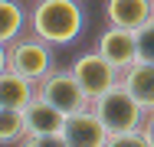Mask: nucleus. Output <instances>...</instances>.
<instances>
[{"instance_id": "9d476101", "label": "nucleus", "mask_w": 154, "mask_h": 147, "mask_svg": "<svg viewBox=\"0 0 154 147\" xmlns=\"http://www.w3.org/2000/svg\"><path fill=\"white\" fill-rule=\"evenodd\" d=\"M122 85L128 88L148 111H154V62L138 59L134 65L122 69Z\"/></svg>"}, {"instance_id": "20e7f679", "label": "nucleus", "mask_w": 154, "mask_h": 147, "mask_svg": "<svg viewBox=\"0 0 154 147\" xmlns=\"http://www.w3.org/2000/svg\"><path fill=\"white\" fill-rule=\"evenodd\" d=\"M36 92H39L49 105H56L62 115H75V111L92 108V95L82 88V82L75 79L72 69H69V72H56V69H53L46 79L36 82Z\"/></svg>"}, {"instance_id": "7ed1b4c3", "label": "nucleus", "mask_w": 154, "mask_h": 147, "mask_svg": "<svg viewBox=\"0 0 154 147\" xmlns=\"http://www.w3.org/2000/svg\"><path fill=\"white\" fill-rule=\"evenodd\" d=\"M7 56H10V69L26 75L33 82L46 79L53 69H56V59H53V43H46L43 36H17L10 46H7Z\"/></svg>"}, {"instance_id": "1a4fd4ad", "label": "nucleus", "mask_w": 154, "mask_h": 147, "mask_svg": "<svg viewBox=\"0 0 154 147\" xmlns=\"http://www.w3.org/2000/svg\"><path fill=\"white\" fill-rule=\"evenodd\" d=\"M154 16V0H105V20L108 26L141 29Z\"/></svg>"}, {"instance_id": "6e6552de", "label": "nucleus", "mask_w": 154, "mask_h": 147, "mask_svg": "<svg viewBox=\"0 0 154 147\" xmlns=\"http://www.w3.org/2000/svg\"><path fill=\"white\" fill-rule=\"evenodd\" d=\"M23 118H26V131L30 134H39V137H62V124H66V115H62L56 105H49L39 92L30 105L23 108Z\"/></svg>"}, {"instance_id": "f8f14e48", "label": "nucleus", "mask_w": 154, "mask_h": 147, "mask_svg": "<svg viewBox=\"0 0 154 147\" xmlns=\"http://www.w3.org/2000/svg\"><path fill=\"white\" fill-rule=\"evenodd\" d=\"M26 26V13L17 0H0V43H13Z\"/></svg>"}, {"instance_id": "423d86ee", "label": "nucleus", "mask_w": 154, "mask_h": 147, "mask_svg": "<svg viewBox=\"0 0 154 147\" xmlns=\"http://www.w3.org/2000/svg\"><path fill=\"white\" fill-rule=\"evenodd\" d=\"M108 141H112V134L92 108L66 115V124H62V144L66 147H108Z\"/></svg>"}, {"instance_id": "ddd939ff", "label": "nucleus", "mask_w": 154, "mask_h": 147, "mask_svg": "<svg viewBox=\"0 0 154 147\" xmlns=\"http://www.w3.org/2000/svg\"><path fill=\"white\" fill-rule=\"evenodd\" d=\"M26 134L23 108H0V144H20Z\"/></svg>"}, {"instance_id": "39448f33", "label": "nucleus", "mask_w": 154, "mask_h": 147, "mask_svg": "<svg viewBox=\"0 0 154 147\" xmlns=\"http://www.w3.org/2000/svg\"><path fill=\"white\" fill-rule=\"evenodd\" d=\"M72 72H75V79L82 82V88H85L92 98H98L102 92H108L112 85L122 82V69H118L115 62H108L98 49H95V52H82V56L72 62Z\"/></svg>"}, {"instance_id": "dca6fc26", "label": "nucleus", "mask_w": 154, "mask_h": 147, "mask_svg": "<svg viewBox=\"0 0 154 147\" xmlns=\"http://www.w3.org/2000/svg\"><path fill=\"white\" fill-rule=\"evenodd\" d=\"M144 128H148V134H151V141H154V111H148V124Z\"/></svg>"}, {"instance_id": "0eeeda50", "label": "nucleus", "mask_w": 154, "mask_h": 147, "mask_svg": "<svg viewBox=\"0 0 154 147\" xmlns=\"http://www.w3.org/2000/svg\"><path fill=\"white\" fill-rule=\"evenodd\" d=\"M98 52L115 62L118 69H128L141 59V49H138V29H125V26H108L102 36H98Z\"/></svg>"}, {"instance_id": "2eb2a0df", "label": "nucleus", "mask_w": 154, "mask_h": 147, "mask_svg": "<svg viewBox=\"0 0 154 147\" xmlns=\"http://www.w3.org/2000/svg\"><path fill=\"white\" fill-rule=\"evenodd\" d=\"M10 69V56H7V43H0V72Z\"/></svg>"}, {"instance_id": "f03ea898", "label": "nucleus", "mask_w": 154, "mask_h": 147, "mask_svg": "<svg viewBox=\"0 0 154 147\" xmlns=\"http://www.w3.org/2000/svg\"><path fill=\"white\" fill-rule=\"evenodd\" d=\"M92 111L108 128V134H125V131H138L148 124V108L118 82L108 92H102L98 98H92Z\"/></svg>"}, {"instance_id": "9b49d317", "label": "nucleus", "mask_w": 154, "mask_h": 147, "mask_svg": "<svg viewBox=\"0 0 154 147\" xmlns=\"http://www.w3.org/2000/svg\"><path fill=\"white\" fill-rule=\"evenodd\" d=\"M33 98H36V82L13 72V69H3L0 72V108H26Z\"/></svg>"}, {"instance_id": "4468645a", "label": "nucleus", "mask_w": 154, "mask_h": 147, "mask_svg": "<svg viewBox=\"0 0 154 147\" xmlns=\"http://www.w3.org/2000/svg\"><path fill=\"white\" fill-rule=\"evenodd\" d=\"M138 49H141V59L154 62V16L138 29Z\"/></svg>"}, {"instance_id": "f257e3e1", "label": "nucleus", "mask_w": 154, "mask_h": 147, "mask_svg": "<svg viewBox=\"0 0 154 147\" xmlns=\"http://www.w3.org/2000/svg\"><path fill=\"white\" fill-rule=\"evenodd\" d=\"M85 26L79 0H36L30 13V33L43 36L53 46H69Z\"/></svg>"}]
</instances>
